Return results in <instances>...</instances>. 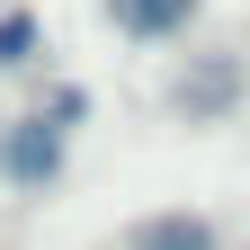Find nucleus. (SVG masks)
<instances>
[{
  "mask_svg": "<svg viewBox=\"0 0 250 250\" xmlns=\"http://www.w3.org/2000/svg\"><path fill=\"white\" fill-rule=\"evenodd\" d=\"M54 170H62V134H54L45 116H18L9 134H0V179H9V188H27V197H36V188H45Z\"/></svg>",
  "mask_w": 250,
  "mask_h": 250,
  "instance_id": "nucleus-1",
  "label": "nucleus"
},
{
  "mask_svg": "<svg viewBox=\"0 0 250 250\" xmlns=\"http://www.w3.org/2000/svg\"><path fill=\"white\" fill-rule=\"evenodd\" d=\"M107 18L125 27V36H143V45H161V36H179V27L197 18V0H107Z\"/></svg>",
  "mask_w": 250,
  "mask_h": 250,
  "instance_id": "nucleus-2",
  "label": "nucleus"
},
{
  "mask_svg": "<svg viewBox=\"0 0 250 250\" xmlns=\"http://www.w3.org/2000/svg\"><path fill=\"white\" fill-rule=\"evenodd\" d=\"M134 250H214V232L197 224V214H161V224H143Z\"/></svg>",
  "mask_w": 250,
  "mask_h": 250,
  "instance_id": "nucleus-3",
  "label": "nucleus"
},
{
  "mask_svg": "<svg viewBox=\"0 0 250 250\" xmlns=\"http://www.w3.org/2000/svg\"><path fill=\"white\" fill-rule=\"evenodd\" d=\"M27 54H36V27H27V18H0V62H27Z\"/></svg>",
  "mask_w": 250,
  "mask_h": 250,
  "instance_id": "nucleus-4",
  "label": "nucleus"
}]
</instances>
